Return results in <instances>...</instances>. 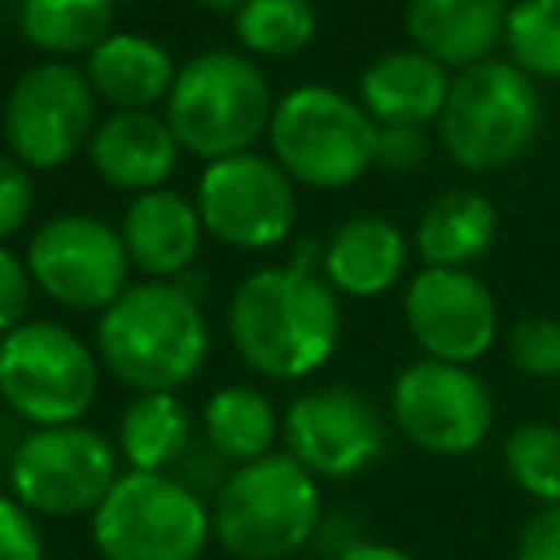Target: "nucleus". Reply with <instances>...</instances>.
<instances>
[{"instance_id":"obj_18","label":"nucleus","mask_w":560,"mask_h":560,"mask_svg":"<svg viewBox=\"0 0 560 560\" xmlns=\"http://www.w3.org/2000/svg\"><path fill=\"white\" fill-rule=\"evenodd\" d=\"M411 238L388 215H353L323 238V277L338 296L376 300L404 280Z\"/></svg>"},{"instance_id":"obj_25","label":"nucleus","mask_w":560,"mask_h":560,"mask_svg":"<svg viewBox=\"0 0 560 560\" xmlns=\"http://www.w3.org/2000/svg\"><path fill=\"white\" fill-rule=\"evenodd\" d=\"M116 32L112 0H24L20 4V35L39 55L70 62L89 58Z\"/></svg>"},{"instance_id":"obj_31","label":"nucleus","mask_w":560,"mask_h":560,"mask_svg":"<svg viewBox=\"0 0 560 560\" xmlns=\"http://www.w3.org/2000/svg\"><path fill=\"white\" fill-rule=\"evenodd\" d=\"M0 560H47L39 514L4 491H0Z\"/></svg>"},{"instance_id":"obj_35","label":"nucleus","mask_w":560,"mask_h":560,"mask_svg":"<svg viewBox=\"0 0 560 560\" xmlns=\"http://www.w3.org/2000/svg\"><path fill=\"white\" fill-rule=\"evenodd\" d=\"M358 541H365V537H361V529L353 526L350 522V514H327L323 511V522H319V529H315V549L323 552V557H342V552H350L353 545Z\"/></svg>"},{"instance_id":"obj_7","label":"nucleus","mask_w":560,"mask_h":560,"mask_svg":"<svg viewBox=\"0 0 560 560\" xmlns=\"http://www.w3.org/2000/svg\"><path fill=\"white\" fill-rule=\"evenodd\" d=\"M104 560H200L211 545V503L173 472L124 468L89 514Z\"/></svg>"},{"instance_id":"obj_14","label":"nucleus","mask_w":560,"mask_h":560,"mask_svg":"<svg viewBox=\"0 0 560 560\" xmlns=\"http://www.w3.org/2000/svg\"><path fill=\"white\" fill-rule=\"evenodd\" d=\"M280 442L315 480H353L384 457L388 427L358 388L319 384L284 407Z\"/></svg>"},{"instance_id":"obj_20","label":"nucleus","mask_w":560,"mask_h":560,"mask_svg":"<svg viewBox=\"0 0 560 560\" xmlns=\"http://www.w3.org/2000/svg\"><path fill=\"white\" fill-rule=\"evenodd\" d=\"M506 0H407L404 27L415 50L460 73L503 47Z\"/></svg>"},{"instance_id":"obj_26","label":"nucleus","mask_w":560,"mask_h":560,"mask_svg":"<svg viewBox=\"0 0 560 560\" xmlns=\"http://www.w3.org/2000/svg\"><path fill=\"white\" fill-rule=\"evenodd\" d=\"M234 16V39L249 58H296L319 35V12L312 0H242Z\"/></svg>"},{"instance_id":"obj_33","label":"nucleus","mask_w":560,"mask_h":560,"mask_svg":"<svg viewBox=\"0 0 560 560\" xmlns=\"http://www.w3.org/2000/svg\"><path fill=\"white\" fill-rule=\"evenodd\" d=\"M427 150H430V142L422 127H376L373 170L411 173L427 162Z\"/></svg>"},{"instance_id":"obj_2","label":"nucleus","mask_w":560,"mask_h":560,"mask_svg":"<svg viewBox=\"0 0 560 560\" xmlns=\"http://www.w3.org/2000/svg\"><path fill=\"white\" fill-rule=\"evenodd\" d=\"M93 350L131 392H180L211 353V323L185 280H131L96 315Z\"/></svg>"},{"instance_id":"obj_39","label":"nucleus","mask_w":560,"mask_h":560,"mask_svg":"<svg viewBox=\"0 0 560 560\" xmlns=\"http://www.w3.org/2000/svg\"><path fill=\"white\" fill-rule=\"evenodd\" d=\"M112 4H116V9H119V4H135V0H112Z\"/></svg>"},{"instance_id":"obj_12","label":"nucleus","mask_w":560,"mask_h":560,"mask_svg":"<svg viewBox=\"0 0 560 560\" xmlns=\"http://www.w3.org/2000/svg\"><path fill=\"white\" fill-rule=\"evenodd\" d=\"M27 272L32 284L66 312L101 315L131 284L119 226L89 211H58L27 238Z\"/></svg>"},{"instance_id":"obj_23","label":"nucleus","mask_w":560,"mask_h":560,"mask_svg":"<svg viewBox=\"0 0 560 560\" xmlns=\"http://www.w3.org/2000/svg\"><path fill=\"white\" fill-rule=\"evenodd\" d=\"M196 445L192 411L177 392H135L116 422V450L131 472H177Z\"/></svg>"},{"instance_id":"obj_36","label":"nucleus","mask_w":560,"mask_h":560,"mask_svg":"<svg viewBox=\"0 0 560 560\" xmlns=\"http://www.w3.org/2000/svg\"><path fill=\"white\" fill-rule=\"evenodd\" d=\"M338 560H419L411 557L407 549H399V545H388V541H358L350 552H342Z\"/></svg>"},{"instance_id":"obj_38","label":"nucleus","mask_w":560,"mask_h":560,"mask_svg":"<svg viewBox=\"0 0 560 560\" xmlns=\"http://www.w3.org/2000/svg\"><path fill=\"white\" fill-rule=\"evenodd\" d=\"M192 4H200V9H208V12H234L242 0H192Z\"/></svg>"},{"instance_id":"obj_21","label":"nucleus","mask_w":560,"mask_h":560,"mask_svg":"<svg viewBox=\"0 0 560 560\" xmlns=\"http://www.w3.org/2000/svg\"><path fill=\"white\" fill-rule=\"evenodd\" d=\"M81 70L96 101H104L112 112H154L158 104H165L180 66L158 39L116 27Z\"/></svg>"},{"instance_id":"obj_30","label":"nucleus","mask_w":560,"mask_h":560,"mask_svg":"<svg viewBox=\"0 0 560 560\" xmlns=\"http://www.w3.org/2000/svg\"><path fill=\"white\" fill-rule=\"evenodd\" d=\"M35 211V173L12 154H0V242L16 238Z\"/></svg>"},{"instance_id":"obj_16","label":"nucleus","mask_w":560,"mask_h":560,"mask_svg":"<svg viewBox=\"0 0 560 560\" xmlns=\"http://www.w3.org/2000/svg\"><path fill=\"white\" fill-rule=\"evenodd\" d=\"M104 188L142 196L165 188L180 165V142L162 112H108L85 147Z\"/></svg>"},{"instance_id":"obj_17","label":"nucleus","mask_w":560,"mask_h":560,"mask_svg":"<svg viewBox=\"0 0 560 560\" xmlns=\"http://www.w3.org/2000/svg\"><path fill=\"white\" fill-rule=\"evenodd\" d=\"M203 219L196 200L177 188H154V192L131 196L119 215V238H124L127 261L147 280H180L203 246Z\"/></svg>"},{"instance_id":"obj_13","label":"nucleus","mask_w":560,"mask_h":560,"mask_svg":"<svg viewBox=\"0 0 560 560\" xmlns=\"http://www.w3.org/2000/svg\"><path fill=\"white\" fill-rule=\"evenodd\" d=\"M396 430L430 457H465L495 427L491 388L472 365L419 358L404 365L388 392Z\"/></svg>"},{"instance_id":"obj_9","label":"nucleus","mask_w":560,"mask_h":560,"mask_svg":"<svg viewBox=\"0 0 560 560\" xmlns=\"http://www.w3.org/2000/svg\"><path fill=\"white\" fill-rule=\"evenodd\" d=\"M108 434L85 422L32 427L9 457L12 495L39 518L93 514L124 472Z\"/></svg>"},{"instance_id":"obj_32","label":"nucleus","mask_w":560,"mask_h":560,"mask_svg":"<svg viewBox=\"0 0 560 560\" xmlns=\"http://www.w3.org/2000/svg\"><path fill=\"white\" fill-rule=\"evenodd\" d=\"M32 296H35V284H32V272H27V261L9 249V242H0V338L16 330L20 323L32 319Z\"/></svg>"},{"instance_id":"obj_19","label":"nucleus","mask_w":560,"mask_h":560,"mask_svg":"<svg viewBox=\"0 0 560 560\" xmlns=\"http://www.w3.org/2000/svg\"><path fill=\"white\" fill-rule=\"evenodd\" d=\"M453 73L415 47L376 55L358 78V101L376 127H422L438 124L450 96Z\"/></svg>"},{"instance_id":"obj_1","label":"nucleus","mask_w":560,"mask_h":560,"mask_svg":"<svg viewBox=\"0 0 560 560\" xmlns=\"http://www.w3.org/2000/svg\"><path fill=\"white\" fill-rule=\"evenodd\" d=\"M226 338L242 365L265 381H307L338 353L342 296L323 272L265 265L231 292Z\"/></svg>"},{"instance_id":"obj_27","label":"nucleus","mask_w":560,"mask_h":560,"mask_svg":"<svg viewBox=\"0 0 560 560\" xmlns=\"http://www.w3.org/2000/svg\"><path fill=\"white\" fill-rule=\"evenodd\" d=\"M506 62L534 81H560V0H514L503 27Z\"/></svg>"},{"instance_id":"obj_11","label":"nucleus","mask_w":560,"mask_h":560,"mask_svg":"<svg viewBox=\"0 0 560 560\" xmlns=\"http://www.w3.org/2000/svg\"><path fill=\"white\" fill-rule=\"evenodd\" d=\"M192 200L203 231L242 254H261L289 242L300 219V185L261 150L208 162Z\"/></svg>"},{"instance_id":"obj_15","label":"nucleus","mask_w":560,"mask_h":560,"mask_svg":"<svg viewBox=\"0 0 560 560\" xmlns=\"http://www.w3.org/2000/svg\"><path fill=\"white\" fill-rule=\"evenodd\" d=\"M404 323L422 358L476 365L499 338V304L472 269L422 265L404 289Z\"/></svg>"},{"instance_id":"obj_37","label":"nucleus","mask_w":560,"mask_h":560,"mask_svg":"<svg viewBox=\"0 0 560 560\" xmlns=\"http://www.w3.org/2000/svg\"><path fill=\"white\" fill-rule=\"evenodd\" d=\"M292 269H304V272H323V238H296L292 246V257H289Z\"/></svg>"},{"instance_id":"obj_6","label":"nucleus","mask_w":560,"mask_h":560,"mask_svg":"<svg viewBox=\"0 0 560 560\" xmlns=\"http://www.w3.org/2000/svg\"><path fill=\"white\" fill-rule=\"evenodd\" d=\"M541 131V93L506 58H488L453 73L438 116V139L465 173H495L518 162Z\"/></svg>"},{"instance_id":"obj_8","label":"nucleus","mask_w":560,"mask_h":560,"mask_svg":"<svg viewBox=\"0 0 560 560\" xmlns=\"http://www.w3.org/2000/svg\"><path fill=\"white\" fill-rule=\"evenodd\" d=\"M101 396L96 350L55 319H27L0 338V399L27 427L85 422Z\"/></svg>"},{"instance_id":"obj_40","label":"nucleus","mask_w":560,"mask_h":560,"mask_svg":"<svg viewBox=\"0 0 560 560\" xmlns=\"http://www.w3.org/2000/svg\"><path fill=\"white\" fill-rule=\"evenodd\" d=\"M284 560H312V557H304V552H300V557H284Z\"/></svg>"},{"instance_id":"obj_22","label":"nucleus","mask_w":560,"mask_h":560,"mask_svg":"<svg viewBox=\"0 0 560 560\" xmlns=\"http://www.w3.org/2000/svg\"><path fill=\"white\" fill-rule=\"evenodd\" d=\"M499 234V211L476 188H450V192L434 196L422 208L419 223H415L411 246L422 257V265H438V269H472L480 261Z\"/></svg>"},{"instance_id":"obj_24","label":"nucleus","mask_w":560,"mask_h":560,"mask_svg":"<svg viewBox=\"0 0 560 560\" xmlns=\"http://www.w3.org/2000/svg\"><path fill=\"white\" fill-rule=\"evenodd\" d=\"M280 419L284 415L277 411V404L261 388H254V384H223L203 404L200 434L203 445L234 468L277 453Z\"/></svg>"},{"instance_id":"obj_3","label":"nucleus","mask_w":560,"mask_h":560,"mask_svg":"<svg viewBox=\"0 0 560 560\" xmlns=\"http://www.w3.org/2000/svg\"><path fill=\"white\" fill-rule=\"evenodd\" d=\"M323 522V488L284 450L234 465L211 495V537L234 560L300 557Z\"/></svg>"},{"instance_id":"obj_34","label":"nucleus","mask_w":560,"mask_h":560,"mask_svg":"<svg viewBox=\"0 0 560 560\" xmlns=\"http://www.w3.org/2000/svg\"><path fill=\"white\" fill-rule=\"evenodd\" d=\"M514 560H560V506H541L529 514Z\"/></svg>"},{"instance_id":"obj_10","label":"nucleus","mask_w":560,"mask_h":560,"mask_svg":"<svg viewBox=\"0 0 560 560\" xmlns=\"http://www.w3.org/2000/svg\"><path fill=\"white\" fill-rule=\"evenodd\" d=\"M96 93L73 62H35L12 81L0 112L4 147L32 173H50L85 154L96 124Z\"/></svg>"},{"instance_id":"obj_29","label":"nucleus","mask_w":560,"mask_h":560,"mask_svg":"<svg viewBox=\"0 0 560 560\" xmlns=\"http://www.w3.org/2000/svg\"><path fill=\"white\" fill-rule=\"evenodd\" d=\"M506 358L522 376L560 381V319L526 315L506 330Z\"/></svg>"},{"instance_id":"obj_4","label":"nucleus","mask_w":560,"mask_h":560,"mask_svg":"<svg viewBox=\"0 0 560 560\" xmlns=\"http://www.w3.org/2000/svg\"><path fill=\"white\" fill-rule=\"evenodd\" d=\"M272 108L277 96L257 58L215 47L180 62L162 116L170 119L180 150L208 165L254 150L269 131Z\"/></svg>"},{"instance_id":"obj_28","label":"nucleus","mask_w":560,"mask_h":560,"mask_svg":"<svg viewBox=\"0 0 560 560\" xmlns=\"http://www.w3.org/2000/svg\"><path fill=\"white\" fill-rule=\"evenodd\" d=\"M506 476L541 506H560V427L526 419L503 438Z\"/></svg>"},{"instance_id":"obj_5","label":"nucleus","mask_w":560,"mask_h":560,"mask_svg":"<svg viewBox=\"0 0 560 560\" xmlns=\"http://www.w3.org/2000/svg\"><path fill=\"white\" fill-rule=\"evenodd\" d=\"M265 142L272 162L300 188L338 192L373 170L376 124L358 96L323 81H304L277 96Z\"/></svg>"}]
</instances>
